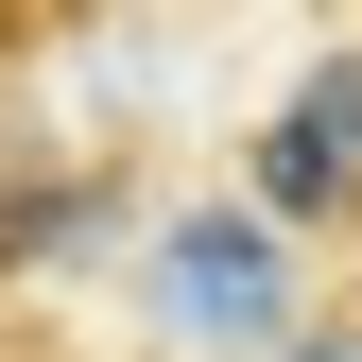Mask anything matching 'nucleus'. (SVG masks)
<instances>
[{"mask_svg":"<svg viewBox=\"0 0 362 362\" xmlns=\"http://www.w3.org/2000/svg\"><path fill=\"white\" fill-rule=\"evenodd\" d=\"M310 362H362V345H310Z\"/></svg>","mask_w":362,"mask_h":362,"instance_id":"obj_2","label":"nucleus"},{"mask_svg":"<svg viewBox=\"0 0 362 362\" xmlns=\"http://www.w3.org/2000/svg\"><path fill=\"white\" fill-rule=\"evenodd\" d=\"M35 52H52V18H0V86H18V69H35Z\"/></svg>","mask_w":362,"mask_h":362,"instance_id":"obj_1","label":"nucleus"}]
</instances>
